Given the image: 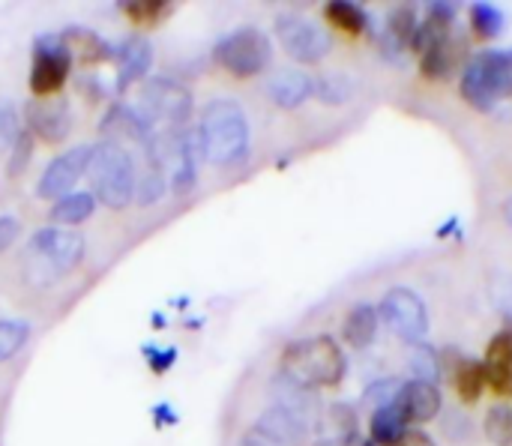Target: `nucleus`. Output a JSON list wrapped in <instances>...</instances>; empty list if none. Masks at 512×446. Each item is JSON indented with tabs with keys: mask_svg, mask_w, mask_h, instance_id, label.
<instances>
[{
	"mask_svg": "<svg viewBox=\"0 0 512 446\" xmlns=\"http://www.w3.org/2000/svg\"><path fill=\"white\" fill-rule=\"evenodd\" d=\"M84 237L69 228H39L21 255V279L30 288H54L84 261Z\"/></svg>",
	"mask_w": 512,
	"mask_h": 446,
	"instance_id": "obj_1",
	"label": "nucleus"
},
{
	"mask_svg": "<svg viewBox=\"0 0 512 446\" xmlns=\"http://www.w3.org/2000/svg\"><path fill=\"white\" fill-rule=\"evenodd\" d=\"M204 159L216 168H234L249 156V123L234 99H213L201 111L198 123Z\"/></svg>",
	"mask_w": 512,
	"mask_h": 446,
	"instance_id": "obj_2",
	"label": "nucleus"
},
{
	"mask_svg": "<svg viewBox=\"0 0 512 446\" xmlns=\"http://www.w3.org/2000/svg\"><path fill=\"white\" fill-rule=\"evenodd\" d=\"M345 354L330 336H312V339H297L282 351L279 375L288 381L306 387V390H327L339 387L345 378Z\"/></svg>",
	"mask_w": 512,
	"mask_h": 446,
	"instance_id": "obj_3",
	"label": "nucleus"
},
{
	"mask_svg": "<svg viewBox=\"0 0 512 446\" xmlns=\"http://www.w3.org/2000/svg\"><path fill=\"white\" fill-rule=\"evenodd\" d=\"M93 198L108 210H123L138 195L135 180V159L120 141H99L93 144L90 168H87Z\"/></svg>",
	"mask_w": 512,
	"mask_h": 446,
	"instance_id": "obj_4",
	"label": "nucleus"
},
{
	"mask_svg": "<svg viewBox=\"0 0 512 446\" xmlns=\"http://www.w3.org/2000/svg\"><path fill=\"white\" fill-rule=\"evenodd\" d=\"M213 60L234 78H255L273 60L270 36L258 27H240L222 36L213 48Z\"/></svg>",
	"mask_w": 512,
	"mask_h": 446,
	"instance_id": "obj_5",
	"label": "nucleus"
},
{
	"mask_svg": "<svg viewBox=\"0 0 512 446\" xmlns=\"http://www.w3.org/2000/svg\"><path fill=\"white\" fill-rule=\"evenodd\" d=\"M378 315L408 345H423V339L429 336V309L423 297L405 285H396L393 291L384 294Z\"/></svg>",
	"mask_w": 512,
	"mask_h": 446,
	"instance_id": "obj_6",
	"label": "nucleus"
},
{
	"mask_svg": "<svg viewBox=\"0 0 512 446\" xmlns=\"http://www.w3.org/2000/svg\"><path fill=\"white\" fill-rule=\"evenodd\" d=\"M72 69V54L63 42L60 33L39 36L33 45V66H30V90L36 99L57 96L63 84L69 81Z\"/></svg>",
	"mask_w": 512,
	"mask_h": 446,
	"instance_id": "obj_7",
	"label": "nucleus"
},
{
	"mask_svg": "<svg viewBox=\"0 0 512 446\" xmlns=\"http://www.w3.org/2000/svg\"><path fill=\"white\" fill-rule=\"evenodd\" d=\"M276 39L291 60L306 63V66L321 63L333 48L330 33L306 15H279L276 18Z\"/></svg>",
	"mask_w": 512,
	"mask_h": 446,
	"instance_id": "obj_8",
	"label": "nucleus"
},
{
	"mask_svg": "<svg viewBox=\"0 0 512 446\" xmlns=\"http://www.w3.org/2000/svg\"><path fill=\"white\" fill-rule=\"evenodd\" d=\"M141 114L150 123H168V129H183L192 117V93L174 78H150L141 90Z\"/></svg>",
	"mask_w": 512,
	"mask_h": 446,
	"instance_id": "obj_9",
	"label": "nucleus"
},
{
	"mask_svg": "<svg viewBox=\"0 0 512 446\" xmlns=\"http://www.w3.org/2000/svg\"><path fill=\"white\" fill-rule=\"evenodd\" d=\"M501 63L504 51L486 48L468 60L462 69V96L471 102L477 111H492L501 99Z\"/></svg>",
	"mask_w": 512,
	"mask_h": 446,
	"instance_id": "obj_10",
	"label": "nucleus"
},
{
	"mask_svg": "<svg viewBox=\"0 0 512 446\" xmlns=\"http://www.w3.org/2000/svg\"><path fill=\"white\" fill-rule=\"evenodd\" d=\"M90 156H93V147L90 144H78V147H69L66 153H60L39 177L36 183V195L39 198H66L69 189H75V183L87 174L90 168Z\"/></svg>",
	"mask_w": 512,
	"mask_h": 446,
	"instance_id": "obj_11",
	"label": "nucleus"
},
{
	"mask_svg": "<svg viewBox=\"0 0 512 446\" xmlns=\"http://www.w3.org/2000/svg\"><path fill=\"white\" fill-rule=\"evenodd\" d=\"M27 114V129L30 135H36L45 144H60L66 141L69 129H72V111H69V99L63 96H48V99H30L24 105Z\"/></svg>",
	"mask_w": 512,
	"mask_h": 446,
	"instance_id": "obj_12",
	"label": "nucleus"
},
{
	"mask_svg": "<svg viewBox=\"0 0 512 446\" xmlns=\"http://www.w3.org/2000/svg\"><path fill=\"white\" fill-rule=\"evenodd\" d=\"M468 60H471L468 39L459 33H450L447 39H441L420 57V69L429 81H450L453 75H459L468 66Z\"/></svg>",
	"mask_w": 512,
	"mask_h": 446,
	"instance_id": "obj_13",
	"label": "nucleus"
},
{
	"mask_svg": "<svg viewBox=\"0 0 512 446\" xmlns=\"http://www.w3.org/2000/svg\"><path fill=\"white\" fill-rule=\"evenodd\" d=\"M396 405H399L402 417L408 420V426H411V423L423 426V423H432V420L441 414V408H444V396H441L438 384H426V381H405V384H402V390H399Z\"/></svg>",
	"mask_w": 512,
	"mask_h": 446,
	"instance_id": "obj_14",
	"label": "nucleus"
},
{
	"mask_svg": "<svg viewBox=\"0 0 512 446\" xmlns=\"http://www.w3.org/2000/svg\"><path fill=\"white\" fill-rule=\"evenodd\" d=\"M255 429H258L261 435H267L273 444L306 446V441H309V429H312V426H309L303 417H297V414H291V411H285V408H279V405H270V408L258 417Z\"/></svg>",
	"mask_w": 512,
	"mask_h": 446,
	"instance_id": "obj_15",
	"label": "nucleus"
},
{
	"mask_svg": "<svg viewBox=\"0 0 512 446\" xmlns=\"http://www.w3.org/2000/svg\"><path fill=\"white\" fill-rule=\"evenodd\" d=\"M486 387H492L498 396L510 399L512 396V330L495 333V339L486 348Z\"/></svg>",
	"mask_w": 512,
	"mask_h": 446,
	"instance_id": "obj_16",
	"label": "nucleus"
},
{
	"mask_svg": "<svg viewBox=\"0 0 512 446\" xmlns=\"http://www.w3.org/2000/svg\"><path fill=\"white\" fill-rule=\"evenodd\" d=\"M417 27H420V18H417V9L414 6H396L387 21H384V30H381V51L393 60H399L405 51H411L414 45V36H417Z\"/></svg>",
	"mask_w": 512,
	"mask_h": 446,
	"instance_id": "obj_17",
	"label": "nucleus"
},
{
	"mask_svg": "<svg viewBox=\"0 0 512 446\" xmlns=\"http://www.w3.org/2000/svg\"><path fill=\"white\" fill-rule=\"evenodd\" d=\"M114 60L120 66L117 69V93H126L132 84H138L147 75V69L153 63V48H150L147 39L132 36V39H126L123 45L114 48Z\"/></svg>",
	"mask_w": 512,
	"mask_h": 446,
	"instance_id": "obj_18",
	"label": "nucleus"
},
{
	"mask_svg": "<svg viewBox=\"0 0 512 446\" xmlns=\"http://www.w3.org/2000/svg\"><path fill=\"white\" fill-rule=\"evenodd\" d=\"M267 96L279 108L291 111V108H300L309 96H315V81L303 69H294V66L276 69L273 78L267 81Z\"/></svg>",
	"mask_w": 512,
	"mask_h": 446,
	"instance_id": "obj_19",
	"label": "nucleus"
},
{
	"mask_svg": "<svg viewBox=\"0 0 512 446\" xmlns=\"http://www.w3.org/2000/svg\"><path fill=\"white\" fill-rule=\"evenodd\" d=\"M456 12H459L456 3H447V0H444V3H429L423 21H420V27H417V36H414L411 51L423 57L432 45H438L441 39H447V36L453 33Z\"/></svg>",
	"mask_w": 512,
	"mask_h": 446,
	"instance_id": "obj_20",
	"label": "nucleus"
},
{
	"mask_svg": "<svg viewBox=\"0 0 512 446\" xmlns=\"http://www.w3.org/2000/svg\"><path fill=\"white\" fill-rule=\"evenodd\" d=\"M270 393H273V399H276L279 408H285V411L303 417L309 426L321 417V405H318L315 390H306V387L288 381V378L279 375V372H276V378H273V384H270Z\"/></svg>",
	"mask_w": 512,
	"mask_h": 446,
	"instance_id": "obj_21",
	"label": "nucleus"
},
{
	"mask_svg": "<svg viewBox=\"0 0 512 446\" xmlns=\"http://www.w3.org/2000/svg\"><path fill=\"white\" fill-rule=\"evenodd\" d=\"M441 360H444V354H441ZM447 363L450 360H444V366ZM450 381H453L459 399L465 405H474V402H480V396L486 390V369H483L480 360L465 357V354H456V360L450 363Z\"/></svg>",
	"mask_w": 512,
	"mask_h": 446,
	"instance_id": "obj_22",
	"label": "nucleus"
},
{
	"mask_svg": "<svg viewBox=\"0 0 512 446\" xmlns=\"http://www.w3.org/2000/svg\"><path fill=\"white\" fill-rule=\"evenodd\" d=\"M378 324H381V315H378V306L372 303H357L351 306V312L345 315V324H342V336L351 348L363 351L375 342L378 336Z\"/></svg>",
	"mask_w": 512,
	"mask_h": 446,
	"instance_id": "obj_23",
	"label": "nucleus"
},
{
	"mask_svg": "<svg viewBox=\"0 0 512 446\" xmlns=\"http://www.w3.org/2000/svg\"><path fill=\"white\" fill-rule=\"evenodd\" d=\"M63 36V42H66V48H69V54H72V60H78V63H84V66H96V63H102V60H114V48L102 39V36H96L93 30H84V27H72V30H66V33H60Z\"/></svg>",
	"mask_w": 512,
	"mask_h": 446,
	"instance_id": "obj_24",
	"label": "nucleus"
},
{
	"mask_svg": "<svg viewBox=\"0 0 512 446\" xmlns=\"http://www.w3.org/2000/svg\"><path fill=\"white\" fill-rule=\"evenodd\" d=\"M324 15H327V21H330L336 30L351 33V36H363V33L372 30L369 12H366L360 3H354V0H330V3L324 6Z\"/></svg>",
	"mask_w": 512,
	"mask_h": 446,
	"instance_id": "obj_25",
	"label": "nucleus"
},
{
	"mask_svg": "<svg viewBox=\"0 0 512 446\" xmlns=\"http://www.w3.org/2000/svg\"><path fill=\"white\" fill-rule=\"evenodd\" d=\"M408 432V420L402 417L399 405H387V408H378L369 420V438L375 446H396Z\"/></svg>",
	"mask_w": 512,
	"mask_h": 446,
	"instance_id": "obj_26",
	"label": "nucleus"
},
{
	"mask_svg": "<svg viewBox=\"0 0 512 446\" xmlns=\"http://www.w3.org/2000/svg\"><path fill=\"white\" fill-rule=\"evenodd\" d=\"M93 210H96V198H93V192H69L66 198H60V201H54V207H51V219L57 222V225H81V222H87L90 216H93Z\"/></svg>",
	"mask_w": 512,
	"mask_h": 446,
	"instance_id": "obj_27",
	"label": "nucleus"
},
{
	"mask_svg": "<svg viewBox=\"0 0 512 446\" xmlns=\"http://www.w3.org/2000/svg\"><path fill=\"white\" fill-rule=\"evenodd\" d=\"M408 372H411V381H426V384H435L441 381L444 375V360L441 354L432 348V345H411V354H408Z\"/></svg>",
	"mask_w": 512,
	"mask_h": 446,
	"instance_id": "obj_28",
	"label": "nucleus"
},
{
	"mask_svg": "<svg viewBox=\"0 0 512 446\" xmlns=\"http://www.w3.org/2000/svg\"><path fill=\"white\" fill-rule=\"evenodd\" d=\"M471 30L483 42H492L504 33V12L495 3H474L471 6Z\"/></svg>",
	"mask_w": 512,
	"mask_h": 446,
	"instance_id": "obj_29",
	"label": "nucleus"
},
{
	"mask_svg": "<svg viewBox=\"0 0 512 446\" xmlns=\"http://www.w3.org/2000/svg\"><path fill=\"white\" fill-rule=\"evenodd\" d=\"M123 12L129 15V21L153 27V24L165 21L174 12V3H165V0H132V3H123Z\"/></svg>",
	"mask_w": 512,
	"mask_h": 446,
	"instance_id": "obj_30",
	"label": "nucleus"
},
{
	"mask_svg": "<svg viewBox=\"0 0 512 446\" xmlns=\"http://www.w3.org/2000/svg\"><path fill=\"white\" fill-rule=\"evenodd\" d=\"M30 339V324L27 321H15L6 318L0 321V363H9Z\"/></svg>",
	"mask_w": 512,
	"mask_h": 446,
	"instance_id": "obj_31",
	"label": "nucleus"
},
{
	"mask_svg": "<svg viewBox=\"0 0 512 446\" xmlns=\"http://www.w3.org/2000/svg\"><path fill=\"white\" fill-rule=\"evenodd\" d=\"M315 96L327 105H342L354 96V84L345 75L324 72L321 78H315Z\"/></svg>",
	"mask_w": 512,
	"mask_h": 446,
	"instance_id": "obj_32",
	"label": "nucleus"
},
{
	"mask_svg": "<svg viewBox=\"0 0 512 446\" xmlns=\"http://www.w3.org/2000/svg\"><path fill=\"white\" fill-rule=\"evenodd\" d=\"M486 438L495 446H512V408L510 405H495L489 408L483 420Z\"/></svg>",
	"mask_w": 512,
	"mask_h": 446,
	"instance_id": "obj_33",
	"label": "nucleus"
},
{
	"mask_svg": "<svg viewBox=\"0 0 512 446\" xmlns=\"http://www.w3.org/2000/svg\"><path fill=\"white\" fill-rule=\"evenodd\" d=\"M165 189H168V183H165V174L159 171V168H147V174L141 177V183H138V204L141 207H150V204H156L162 195H165Z\"/></svg>",
	"mask_w": 512,
	"mask_h": 446,
	"instance_id": "obj_34",
	"label": "nucleus"
},
{
	"mask_svg": "<svg viewBox=\"0 0 512 446\" xmlns=\"http://www.w3.org/2000/svg\"><path fill=\"white\" fill-rule=\"evenodd\" d=\"M399 390H402V384L399 381H375L369 390H366V396H363V405L375 414L378 408H387V405H393L396 399H399Z\"/></svg>",
	"mask_w": 512,
	"mask_h": 446,
	"instance_id": "obj_35",
	"label": "nucleus"
},
{
	"mask_svg": "<svg viewBox=\"0 0 512 446\" xmlns=\"http://www.w3.org/2000/svg\"><path fill=\"white\" fill-rule=\"evenodd\" d=\"M330 420H333V426L342 432V441H357V438H360V435H357V411H354L351 405L336 402V405L330 408Z\"/></svg>",
	"mask_w": 512,
	"mask_h": 446,
	"instance_id": "obj_36",
	"label": "nucleus"
},
{
	"mask_svg": "<svg viewBox=\"0 0 512 446\" xmlns=\"http://www.w3.org/2000/svg\"><path fill=\"white\" fill-rule=\"evenodd\" d=\"M21 138L18 129V117L9 105H0V147H15V141Z\"/></svg>",
	"mask_w": 512,
	"mask_h": 446,
	"instance_id": "obj_37",
	"label": "nucleus"
},
{
	"mask_svg": "<svg viewBox=\"0 0 512 446\" xmlns=\"http://www.w3.org/2000/svg\"><path fill=\"white\" fill-rule=\"evenodd\" d=\"M21 237V222L15 216H0V255Z\"/></svg>",
	"mask_w": 512,
	"mask_h": 446,
	"instance_id": "obj_38",
	"label": "nucleus"
},
{
	"mask_svg": "<svg viewBox=\"0 0 512 446\" xmlns=\"http://www.w3.org/2000/svg\"><path fill=\"white\" fill-rule=\"evenodd\" d=\"M15 156H12V165H9V174L15 177L18 171H24V162H27V156H30V150H33V144H30V132H21V138L15 141Z\"/></svg>",
	"mask_w": 512,
	"mask_h": 446,
	"instance_id": "obj_39",
	"label": "nucleus"
},
{
	"mask_svg": "<svg viewBox=\"0 0 512 446\" xmlns=\"http://www.w3.org/2000/svg\"><path fill=\"white\" fill-rule=\"evenodd\" d=\"M512 96V51H504V63H501V99Z\"/></svg>",
	"mask_w": 512,
	"mask_h": 446,
	"instance_id": "obj_40",
	"label": "nucleus"
},
{
	"mask_svg": "<svg viewBox=\"0 0 512 446\" xmlns=\"http://www.w3.org/2000/svg\"><path fill=\"white\" fill-rule=\"evenodd\" d=\"M396 446H438V444H435L426 432H420V429H408V432H405V438H402Z\"/></svg>",
	"mask_w": 512,
	"mask_h": 446,
	"instance_id": "obj_41",
	"label": "nucleus"
},
{
	"mask_svg": "<svg viewBox=\"0 0 512 446\" xmlns=\"http://www.w3.org/2000/svg\"><path fill=\"white\" fill-rule=\"evenodd\" d=\"M240 446H279V444H273L267 435H261L258 429H249L243 438H240Z\"/></svg>",
	"mask_w": 512,
	"mask_h": 446,
	"instance_id": "obj_42",
	"label": "nucleus"
},
{
	"mask_svg": "<svg viewBox=\"0 0 512 446\" xmlns=\"http://www.w3.org/2000/svg\"><path fill=\"white\" fill-rule=\"evenodd\" d=\"M315 446H354L351 441H342V438H324V441H318Z\"/></svg>",
	"mask_w": 512,
	"mask_h": 446,
	"instance_id": "obj_43",
	"label": "nucleus"
},
{
	"mask_svg": "<svg viewBox=\"0 0 512 446\" xmlns=\"http://www.w3.org/2000/svg\"><path fill=\"white\" fill-rule=\"evenodd\" d=\"M504 216H507V222H510L512 228V198H507V204H504Z\"/></svg>",
	"mask_w": 512,
	"mask_h": 446,
	"instance_id": "obj_44",
	"label": "nucleus"
}]
</instances>
